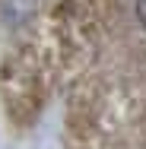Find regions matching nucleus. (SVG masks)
Masks as SVG:
<instances>
[{"instance_id":"1","label":"nucleus","mask_w":146,"mask_h":149,"mask_svg":"<svg viewBox=\"0 0 146 149\" xmlns=\"http://www.w3.org/2000/svg\"><path fill=\"white\" fill-rule=\"evenodd\" d=\"M137 22L146 29V0H137Z\"/></svg>"}]
</instances>
